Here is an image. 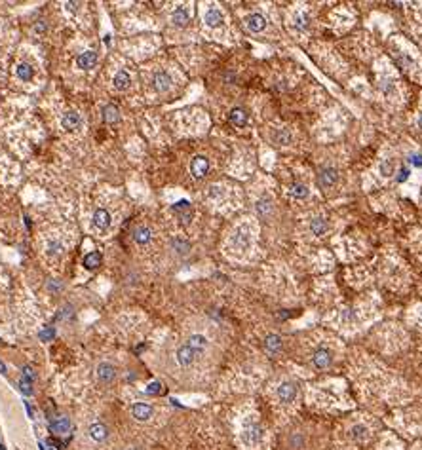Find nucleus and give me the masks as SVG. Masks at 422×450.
Instances as JSON below:
<instances>
[{
	"instance_id": "nucleus-1",
	"label": "nucleus",
	"mask_w": 422,
	"mask_h": 450,
	"mask_svg": "<svg viewBox=\"0 0 422 450\" xmlns=\"http://www.w3.org/2000/svg\"><path fill=\"white\" fill-rule=\"evenodd\" d=\"M276 395H278L280 403H284V405H291V403L297 399V395H298V384L297 382H291V380L282 382V384L278 386V389H276Z\"/></svg>"
},
{
	"instance_id": "nucleus-2",
	"label": "nucleus",
	"mask_w": 422,
	"mask_h": 450,
	"mask_svg": "<svg viewBox=\"0 0 422 450\" xmlns=\"http://www.w3.org/2000/svg\"><path fill=\"white\" fill-rule=\"evenodd\" d=\"M230 245L236 247L240 253H246L251 247V234L246 228H236V232L230 238Z\"/></svg>"
},
{
	"instance_id": "nucleus-3",
	"label": "nucleus",
	"mask_w": 422,
	"mask_h": 450,
	"mask_svg": "<svg viewBox=\"0 0 422 450\" xmlns=\"http://www.w3.org/2000/svg\"><path fill=\"white\" fill-rule=\"evenodd\" d=\"M331 363H333V352H331V350H327V348H318L316 352L312 353V365L316 367V368L323 370V368L331 367Z\"/></svg>"
},
{
	"instance_id": "nucleus-4",
	"label": "nucleus",
	"mask_w": 422,
	"mask_h": 450,
	"mask_svg": "<svg viewBox=\"0 0 422 450\" xmlns=\"http://www.w3.org/2000/svg\"><path fill=\"white\" fill-rule=\"evenodd\" d=\"M337 181H338V171H337L335 167H323V169L320 171V175H318V184L322 186L323 190L335 186Z\"/></svg>"
},
{
	"instance_id": "nucleus-5",
	"label": "nucleus",
	"mask_w": 422,
	"mask_h": 450,
	"mask_svg": "<svg viewBox=\"0 0 422 450\" xmlns=\"http://www.w3.org/2000/svg\"><path fill=\"white\" fill-rule=\"evenodd\" d=\"M208 171H210V160L206 158V156H196V158H192V162H190V173H192L196 179L206 177Z\"/></svg>"
},
{
	"instance_id": "nucleus-6",
	"label": "nucleus",
	"mask_w": 422,
	"mask_h": 450,
	"mask_svg": "<svg viewBox=\"0 0 422 450\" xmlns=\"http://www.w3.org/2000/svg\"><path fill=\"white\" fill-rule=\"evenodd\" d=\"M175 357H177V363L181 367H190L192 363H194V359L198 357V353L194 352L192 348H188V346H181L179 350H177V353H175Z\"/></svg>"
},
{
	"instance_id": "nucleus-7",
	"label": "nucleus",
	"mask_w": 422,
	"mask_h": 450,
	"mask_svg": "<svg viewBox=\"0 0 422 450\" xmlns=\"http://www.w3.org/2000/svg\"><path fill=\"white\" fill-rule=\"evenodd\" d=\"M73 429V422L69 418H53L50 422V431L55 435H67Z\"/></svg>"
},
{
	"instance_id": "nucleus-8",
	"label": "nucleus",
	"mask_w": 422,
	"mask_h": 450,
	"mask_svg": "<svg viewBox=\"0 0 422 450\" xmlns=\"http://www.w3.org/2000/svg\"><path fill=\"white\" fill-rule=\"evenodd\" d=\"M152 407L150 405H147V403H135L133 407H131V414H133V418L135 420H139V422H147V420H150L152 418Z\"/></svg>"
},
{
	"instance_id": "nucleus-9",
	"label": "nucleus",
	"mask_w": 422,
	"mask_h": 450,
	"mask_svg": "<svg viewBox=\"0 0 422 450\" xmlns=\"http://www.w3.org/2000/svg\"><path fill=\"white\" fill-rule=\"evenodd\" d=\"M97 378H99V382H103V384H111L112 380L116 378V368H114V365L107 363V361L99 363V367H97Z\"/></svg>"
},
{
	"instance_id": "nucleus-10",
	"label": "nucleus",
	"mask_w": 422,
	"mask_h": 450,
	"mask_svg": "<svg viewBox=\"0 0 422 450\" xmlns=\"http://www.w3.org/2000/svg\"><path fill=\"white\" fill-rule=\"evenodd\" d=\"M95 63H97V53H95V51H84V53H80V55L76 57V67L82 69V71L93 69Z\"/></svg>"
},
{
	"instance_id": "nucleus-11",
	"label": "nucleus",
	"mask_w": 422,
	"mask_h": 450,
	"mask_svg": "<svg viewBox=\"0 0 422 450\" xmlns=\"http://www.w3.org/2000/svg\"><path fill=\"white\" fill-rule=\"evenodd\" d=\"M246 29L251 31V33H261V31L266 29V19L262 17L261 13H251L246 19Z\"/></svg>"
},
{
	"instance_id": "nucleus-12",
	"label": "nucleus",
	"mask_w": 422,
	"mask_h": 450,
	"mask_svg": "<svg viewBox=\"0 0 422 450\" xmlns=\"http://www.w3.org/2000/svg\"><path fill=\"white\" fill-rule=\"evenodd\" d=\"M286 447L289 450L306 449V437H304V433H300V431H293V433H289L287 439H286Z\"/></svg>"
},
{
	"instance_id": "nucleus-13",
	"label": "nucleus",
	"mask_w": 422,
	"mask_h": 450,
	"mask_svg": "<svg viewBox=\"0 0 422 450\" xmlns=\"http://www.w3.org/2000/svg\"><path fill=\"white\" fill-rule=\"evenodd\" d=\"M80 122H82V118H80V114L76 112V110H69V112H65L61 118V125L67 129V131H75L76 127L80 125Z\"/></svg>"
},
{
	"instance_id": "nucleus-14",
	"label": "nucleus",
	"mask_w": 422,
	"mask_h": 450,
	"mask_svg": "<svg viewBox=\"0 0 422 450\" xmlns=\"http://www.w3.org/2000/svg\"><path fill=\"white\" fill-rule=\"evenodd\" d=\"M87 435L93 439V441H97V443H103V441H107V437H109V429H107L105 424L95 422V424H91V426L87 427Z\"/></svg>"
},
{
	"instance_id": "nucleus-15",
	"label": "nucleus",
	"mask_w": 422,
	"mask_h": 450,
	"mask_svg": "<svg viewBox=\"0 0 422 450\" xmlns=\"http://www.w3.org/2000/svg\"><path fill=\"white\" fill-rule=\"evenodd\" d=\"M152 85H154V89L160 91V93L168 91V89L171 87V78H169V74L164 73V71L156 73L154 74V78H152Z\"/></svg>"
},
{
	"instance_id": "nucleus-16",
	"label": "nucleus",
	"mask_w": 422,
	"mask_h": 450,
	"mask_svg": "<svg viewBox=\"0 0 422 450\" xmlns=\"http://www.w3.org/2000/svg\"><path fill=\"white\" fill-rule=\"evenodd\" d=\"M186 346H188V348H192V350L198 353V355H202V353L208 350L210 342H208V338H206L204 334H192V336L188 338V342H186Z\"/></svg>"
},
{
	"instance_id": "nucleus-17",
	"label": "nucleus",
	"mask_w": 422,
	"mask_h": 450,
	"mask_svg": "<svg viewBox=\"0 0 422 450\" xmlns=\"http://www.w3.org/2000/svg\"><path fill=\"white\" fill-rule=\"evenodd\" d=\"M262 439V427L259 424H251L248 426V429L244 431V441L248 445H257L259 441Z\"/></svg>"
},
{
	"instance_id": "nucleus-18",
	"label": "nucleus",
	"mask_w": 422,
	"mask_h": 450,
	"mask_svg": "<svg viewBox=\"0 0 422 450\" xmlns=\"http://www.w3.org/2000/svg\"><path fill=\"white\" fill-rule=\"evenodd\" d=\"M204 21H206V25L211 27V29H217V27H221V25H223L224 17H223V13H221V10L211 8V10H208L206 15H204Z\"/></svg>"
},
{
	"instance_id": "nucleus-19",
	"label": "nucleus",
	"mask_w": 422,
	"mask_h": 450,
	"mask_svg": "<svg viewBox=\"0 0 422 450\" xmlns=\"http://www.w3.org/2000/svg\"><path fill=\"white\" fill-rule=\"evenodd\" d=\"M93 226L99 228V230H107L111 226V215L107 209H97L93 213Z\"/></svg>"
},
{
	"instance_id": "nucleus-20",
	"label": "nucleus",
	"mask_w": 422,
	"mask_h": 450,
	"mask_svg": "<svg viewBox=\"0 0 422 450\" xmlns=\"http://www.w3.org/2000/svg\"><path fill=\"white\" fill-rule=\"evenodd\" d=\"M308 27H310V15L306 12H297L293 15V29L295 31L304 33V31H308Z\"/></svg>"
},
{
	"instance_id": "nucleus-21",
	"label": "nucleus",
	"mask_w": 422,
	"mask_h": 450,
	"mask_svg": "<svg viewBox=\"0 0 422 450\" xmlns=\"http://www.w3.org/2000/svg\"><path fill=\"white\" fill-rule=\"evenodd\" d=\"M228 120H230V123L238 125V127H244V125H248V112L244 109H240V107H236V109L230 110Z\"/></svg>"
},
{
	"instance_id": "nucleus-22",
	"label": "nucleus",
	"mask_w": 422,
	"mask_h": 450,
	"mask_svg": "<svg viewBox=\"0 0 422 450\" xmlns=\"http://www.w3.org/2000/svg\"><path fill=\"white\" fill-rule=\"evenodd\" d=\"M171 21H173V25H177V27H185V25L190 21V10L185 8V6L177 8L173 12V15H171Z\"/></svg>"
},
{
	"instance_id": "nucleus-23",
	"label": "nucleus",
	"mask_w": 422,
	"mask_h": 450,
	"mask_svg": "<svg viewBox=\"0 0 422 450\" xmlns=\"http://www.w3.org/2000/svg\"><path fill=\"white\" fill-rule=\"evenodd\" d=\"M173 211L181 217V219L185 220V222H188V220L192 219V207H190V204L186 202V200H181V202H177L173 205Z\"/></svg>"
},
{
	"instance_id": "nucleus-24",
	"label": "nucleus",
	"mask_w": 422,
	"mask_h": 450,
	"mask_svg": "<svg viewBox=\"0 0 422 450\" xmlns=\"http://www.w3.org/2000/svg\"><path fill=\"white\" fill-rule=\"evenodd\" d=\"M264 348H266V352L278 353L282 348H284V340H282V336H278V334H268V336H266V340H264Z\"/></svg>"
},
{
	"instance_id": "nucleus-25",
	"label": "nucleus",
	"mask_w": 422,
	"mask_h": 450,
	"mask_svg": "<svg viewBox=\"0 0 422 450\" xmlns=\"http://www.w3.org/2000/svg\"><path fill=\"white\" fill-rule=\"evenodd\" d=\"M133 240L139 245H147L152 240V232H150L149 226H139V228L133 230Z\"/></svg>"
},
{
	"instance_id": "nucleus-26",
	"label": "nucleus",
	"mask_w": 422,
	"mask_h": 450,
	"mask_svg": "<svg viewBox=\"0 0 422 450\" xmlns=\"http://www.w3.org/2000/svg\"><path fill=\"white\" fill-rule=\"evenodd\" d=\"M112 84H114V87L116 89H127L129 87V84H131V78H129V74L126 73V71H118V73L114 74V80H112Z\"/></svg>"
},
{
	"instance_id": "nucleus-27",
	"label": "nucleus",
	"mask_w": 422,
	"mask_h": 450,
	"mask_svg": "<svg viewBox=\"0 0 422 450\" xmlns=\"http://www.w3.org/2000/svg\"><path fill=\"white\" fill-rule=\"evenodd\" d=\"M103 120L107 123L118 122V120H120V110H118V107H116V105H107V107L103 109Z\"/></svg>"
},
{
	"instance_id": "nucleus-28",
	"label": "nucleus",
	"mask_w": 422,
	"mask_h": 450,
	"mask_svg": "<svg viewBox=\"0 0 422 450\" xmlns=\"http://www.w3.org/2000/svg\"><path fill=\"white\" fill-rule=\"evenodd\" d=\"M255 209H257V213H259L261 217H268V215L272 213V200H270V196H262L261 200L257 202Z\"/></svg>"
},
{
	"instance_id": "nucleus-29",
	"label": "nucleus",
	"mask_w": 422,
	"mask_h": 450,
	"mask_svg": "<svg viewBox=\"0 0 422 450\" xmlns=\"http://www.w3.org/2000/svg\"><path fill=\"white\" fill-rule=\"evenodd\" d=\"M101 260H103V256H101L99 251H91V253H87L86 256H84V266L87 268V270H95V268L101 266Z\"/></svg>"
},
{
	"instance_id": "nucleus-30",
	"label": "nucleus",
	"mask_w": 422,
	"mask_h": 450,
	"mask_svg": "<svg viewBox=\"0 0 422 450\" xmlns=\"http://www.w3.org/2000/svg\"><path fill=\"white\" fill-rule=\"evenodd\" d=\"M327 219H323V217H316V219L310 220V230L314 236H323L325 232H327Z\"/></svg>"
},
{
	"instance_id": "nucleus-31",
	"label": "nucleus",
	"mask_w": 422,
	"mask_h": 450,
	"mask_svg": "<svg viewBox=\"0 0 422 450\" xmlns=\"http://www.w3.org/2000/svg\"><path fill=\"white\" fill-rule=\"evenodd\" d=\"M289 194L293 196V198H297V200H304V198H308V186L306 184H291V188H289Z\"/></svg>"
},
{
	"instance_id": "nucleus-32",
	"label": "nucleus",
	"mask_w": 422,
	"mask_h": 450,
	"mask_svg": "<svg viewBox=\"0 0 422 450\" xmlns=\"http://www.w3.org/2000/svg\"><path fill=\"white\" fill-rule=\"evenodd\" d=\"M272 141L276 145H289L291 143V135L287 129H276L272 133Z\"/></svg>"
},
{
	"instance_id": "nucleus-33",
	"label": "nucleus",
	"mask_w": 422,
	"mask_h": 450,
	"mask_svg": "<svg viewBox=\"0 0 422 450\" xmlns=\"http://www.w3.org/2000/svg\"><path fill=\"white\" fill-rule=\"evenodd\" d=\"M15 74L23 80V82H29L31 78H33V69H31V65H27V63H21V65H17V69H15Z\"/></svg>"
},
{
	"instance_id": "nucleus-34",
	"label": "nucleus",
	"mask_w": 422,
	"mask_h": 450,
	"mask_svg": "<svg viewBox=\"0 0 422 450\" xmlns=\"http://www.w3.org/2000/svg\"><path fill=\"white\" fill-rule=\"evenodd\" d=\"M19 389L23 395H33V380L27 376H21L19 380Z\"/></svg>"
},
{
	"instance_id": "nucleus-35",
	"label": "nucleus",
	"mask_w": 422,
	"mask_h": 450,
	"mask_svg": "<svg viewBox=\"0 0 422 450\" xmlns=\"http://www.w3.org/2000/svg\"><path fill=\"white\" fill-rule=\"evenodd\" d=\"M380 173H382L384 177H392V175H394V162H392V160H384V162L380 164Z\"/></svg>"
},
{
	"instance_id": "nucleus-36",
	"label": "nucleus",
	"mask_w": 422,
	"mask_h": 450,
	"mask_svg": "<svg viewBox=\"0 0 422 450\" xmlns=\"http://www.w3.org/2000/svg\"><path fill=\"white\" fill-rule=\"evenodd\" d=\"M38 338H40V340H46V342L53 340V338H55V328H53V327H48V328H44V330H40Z\"/></svg>"
},
{
	"instance_id": "nucleus-37",
	"label": "nucleus",
	"mask_w": 422,
	"mask_h": 450,
	"mask_svg": "<svg viewBox=\"0 0 422 450\" xmlns=\"http://www.w3.org/2000/svg\"><path fill=\"white\" fill-rule=\"evenodd\" d=\"M350 433H352V437L354 439H363V437H367V427L365 426H354Z\"/></svg>"
},
{
	"instance_id": "nucleus-38",
	"label": "nucleus",
	"mask_w": 422,
	"mask_h": 450,
	"mask_svg": "<svg viewBox=\"0 0 422 450\" xmlns=\"http://www.w3.org/2000/svg\"><path fill=\"white\" fill-rule=\"evenodd\" d=\"M46 251H48V255H57L59 251H63V245L57 244V242H50L46 245Z\"/></svg>"
},
{
	"instance_id": "nucleus-39",
	"label": "nucleus",
	"mask_w": 422,
	"mask_h": 450,
	"mask_svg": "<svg viewBox=\"0 0 422 450\" xmlns=\"http://www.w3.org/2000/svg\"><path fill=\"white\" fill-rule=\"evenodd\" d=\"M409 175H411L409 167H399V171H397L396 181H397V183H405V181L409 179Z\"/></svg>"
},
{
	"instance_id": "nucleus-40",
	"label": "nucleus",
	"mask_w": 422,
	"mask_h": 450,
	"mask_svg": "<svg viewBox=\"0 0 422 450\" xmlns=\"http://www.w3.org/2000/svg\"><path fill=\"white\" fill-rule=\"evenodd\" d=\"M145 391H147L149 395H158V393L162 391V384H160V382H152V384H149V386H147V389H145Z\"/></svg>"
},
{
	"instance_id": "nucleus-41",
	"label": "nucleus",
	"mask_w": 422,
	"mask_h": 450,
	"mask_svg": "<svg viewBox=\"0 0 422 450\" xmlns=\"http://www.w3.org/2000/svg\"><path fill=\"white\" fill-rule=\"evenodd\" d=\"M409 164L415 165V167H422V154H419V152L409 154Z\"/></svg>"
},
{
	"instance_id": "nucleus-42",
	"label": "nucleus",
	"mask_w": 422,
	"mask_h": 450,
	"mask_svg": "<svg viewBox=\"0 0 422 450\" xmlns=\"http://www.w3.org/2000/svg\"><path fill=\"white\" fill-rule=\"evenodd\" d=\"M380 87H382V91H384V93H392V91H394V84H392V80H388V82H382V84H380Z\"/></svg>"
},
{
	"instance_id": "nucleus-43",
	"label": "nucleus",
	"mask_w": 422,
	"mask_h": 450,
	"mask_svg": "<svg viewBox=\"0 0 422 450\" xmlns=\"http://www.w3.org/2000/svg\"><path fill=\"white\" fill-rule=\"evenodd\" d=\"M221 190H223V188H219V186H211V188H210V196H211V198H215V196H221V194H223Z\"/></svg>"
},
{
	"instance_id": "nucleus-44",
	"label": "nucleus",
	"mask_w": 422,
	"mask_h": 450,
	"mask_svg": "<svg viewBox=\"0 0 422 450\" xmlns=\"http://www.w3.org/2000/svg\"><path fill=\"white\" fill-rule=\"evenodd\" d=\"M23 376H27V378H35V372H33V368L31 367H23Z\"/></svg>"
},
{
	"instance_id": "nucleus-45",
	"label": "nucleus",
	"mask_w": 422,
	"mask_h": 450,
	"mask_svg": "<svg viewBox=\"0 0 422 450\" xmlns=\"http://www.w3.org/2000/svg\"><path fill=\"white\" fill-rule=\"evenodd\" d=\"M6 370H8V368H6V365H4V361H0V372H2V374H6Z\"/></svg>"
},
{
	"instance_id": "nucleus-46",
	"label": "nucleus",
	"mask_w": 422,
	"mask_h": 450,
	"mask_svg": "<svg viewBox=\"0 0 422 450\" xmlns=\"http://www.w3.org/2000/svg\"><path fill=\"white\" fill-rule=\"evenodd\" d=\"M419 125H421V127H422V116H421V120H419Z\"/></svg>"
},
{
	"instance_id": "nucleus-47",
	"label": "nucleus",
	"mask_w": 422,
	"mask_h": 450,
	"mask_svg": "<svg viewBox=\"0 0 422 450\" xmlns=\"http://www.w3.org/2000/svg\"><path fill=\"white\" fill-rule=\"evenodd\" d=\"M0 450H6V449H4V447H2V445H0Z\"/></svg>"
}]
</instances>
